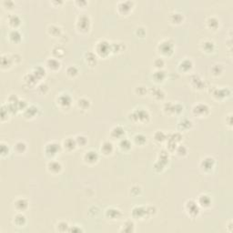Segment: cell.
<instances>
[{
	"label": "cell",
	"mask_w": 233,
	"mask_h": 233,
	"mask_svg": "<svg viewBox=\"0 0 233 233\" xmlns=\"http://www.w3.org/2000/svg\"><path fill=\"white\" fill-rule=\"evenodd\" d=\"M57 102L63 107H67L71 103V98L67 95H63V96L59 97V98L57 99Z\"/></svg>",
	"instance_id": "ba28073f"
},
{
	"label": "cell",
	"mask_w": 233,
	"mask_h": 233,
	"mask_svg": "<svg viewBox=\"0 0 233 233\" xmlns=\"http://www.w3.org/2000/svg\"><path fill=\"white\" fill-rule=\"evenodd\" d=\"M15 149H16L18 152H24L26 150V144L22 141H18L15 144Z\"/></svg>",
	"instance_id": "d6986e66"
},
{
	"label": "cell",
	"mask_w": 233,
	"mask_h": 233,
	"mask_svg": "<svg viewBox=\"0 0 233 233\" xmlns=\"http://www.w3.org/2000/svg\"><path fill=\"white\" fill-rule=\"evenodd\" d=\"M76 145H77L76 140H74L73 138H67V139L64 141V146H65V148L67 149L68 150H71V149H74Z\"/></svg>",
	"instance_id": "8fae6325"
},
{
	"label": "cell",
	"mask_w": 233,
	"mask_h": 233,
	"mask_svg": "<svg viewBox=\"0 0 233 233\" xmlns=\"http://www.w3.org/2000/svg\"><path fill=\"white\" fill-rule=\"evenodd\" d=\"M187 210L189 212V214H191V215H194V216L199 213L197 204L194 201H192V200L188 201L187 203Z\"/></svg>",
	"instance_id": "7a4b0ae2"
},
{
	"label": "cell",
	"mask_w": 233,
	"mask_h": 233,
	"mask_svg": "<svg viewBox=\"0 0 233 233\" xmlns=\"http://www.w3.org/2000/svg\"><path fill=\"white\" fill-rule=\"evenodd\" d=\"M67 74L69 76H72V77H75L77 74H78V68L75 67V66H71L67 68Z\"/></svg>",
	"instance_id": "7402d4cb"
},
{
	"label": "cell",
	"mask_w": 233,
	"mask_h": 233,
	"mask_svg": "<svg viewBox=\"0 0 233 233\" xmlns=\"http://www.w3.org/2000/svg\"><path fill=\"white\" fill-rule=\"evenodd\" d=\"M199 202L201 206H204V207H209L210 204V199L208 196L206 195H202L199 197Z\"/></svg>",
	"instance_id": "5bb4252c"
},
{
	"label": "cell",
	"mask_w": 233,
	"mask_h": 233,
	"mask_svg": "<svg viewBox=\"0 0 233 233\" xmlns=\"http://www.w3.org/2000/svg\"><path fill=\"white\" fill-rule=\"evenodd\" d=\"M113 150V145L111 142L109 141H106L103 143L101 147V151L103 152L105 155H108V154H110Z\"/></svg>",
	"instance_id": "8992f818"
},
{
	"label": "cell",
	"mask_w": 233,
	"mask_h": 233,
	"mask_svg": "<svg viewBox=\"0 0 233 233\" xmlns=\"http://www.w3.org/2000/svg\"><path fill=\"white\" fill-rule=\"evenodd\" d=\"M48 169L52 172H58L61 169V165L56 161H51L48 163Z\"/></svg>",
	"instance_id": "7c38bea8"
},
{
	"label": "cell",
	"mask_w": 233,
	"mask_h": 233,
	"mask_svg": "<svg viewBox=\"0 0 233 233\" xmlns=\"http://www.w3.org/2000/svg\"><path fill=\"white\" fill-rule=\"evenodd\" d=\"M134 228V224L133 222H131V221H127L124 225H123V229L124 231H127V232H130V231H133Z\"/></svg>",
	"instance_id": "44dd1931"
},
{
	"label": "cell",
	"mask_w": 233,
	"mask_h": 233,
	"mask_svg": "<svg viewBox=\"0 0 233 233\" xmlns=\"http://www.w3.org/2000/svg\"><path fill=\"white\" fill-rule=\"evenodd\" d=\"M180 66L182 67V68H183V67H187L188 69H189V68L191 67V61L188 60V62H187V65H185V64H184V62H182V63L180 64Z\"/></svg>",
	"instance_id": "484cf974"
},
{
	"label": "cell",
	"mask_w": 233,
	"mask_h": 233,
	"mask_svg": "<svg viewBox=\"0 0 233 233\" xmlns=\"http://www.w3.org/2000/svg\"><path fill=\"white\" fill-rule=\"evenodd\" d=\"M78 24L80 25V28L81 29H87V27H89L87 26H89V18H87L86 17H81Z\"/></svg>",
	"instance_id": "ac0fdd59"
},
{
	"label": "cell",
	"mask_w": 233,
	"mask_h": 233,
	"mask_svg": "<svg viewBox=\"0 0 233 233\" xmlns=\"http://www.w3.org/2000/svg\"><path fill=\"white\" fill-rule=\"evenodd\" d=\"M193 111L195 114H199V115H205L206 112H209V108L207 105H203V104H199L196 105L193 108Z\"/></svg>",
	"instance_id": "277c9868"
},
{
	"label": "cell",
	"mask_w": 233,
	"mask_h": 233,
	"mask_svg": "<svg viewBox=\"0 0 233 233\" xmlns=\"http://www.w3.org/2000/svg\"><path fill=\"white\" fill-rule=\"evenodd\" d=\"M8 21H9V24L13 26H16L17 25L19 24L20 20H19V18L16 15H11V16L8 17Z\"/></svg>",
	"instance_id": "e0dca14e"
},
{
	"label": "cell",
	"mask_w": 233,
	"mask_h": 233,
	"mask_svg": "<svg viewBox=\"0 0 233 233\" xmlns=\"http://www.w3.org/2000/svg\"><path fill=\"white\" fill-rule=\"evenodd\" d=\"M121 212L119 210H116V209H109L107 210V216L112 220H118L121 217Z\"/></svg>",
	"instance_id": "3957f363"
},
{
	"label": "cell",
	"mask_w": 233,
	"mask_h": 233,
	"mask_svg": "<svg viewBox=\"0 0 233 233\" xmlns=\"http://www.w3.org/2000/svg\"><path fill=\"white\" fill-rule=\"evenodd\" d=\"M9 38L13 42H18L21 39V35L18 30H13L9 34Z\"/></svg>",
	"instance_id": "9a60e30c"
},
{
	"label": "cell",
	"mask_w": 233,
	"mask_h": 233,
	"mask_svg": "<svg viewBox=\"0 0 233 233\" xmlns=\"http://www.w3.org/2000/svg\"><path fill=\"white\" fill-rule=\"evenodd\" d=\"M48 67L51 69H57L60 67V63L58 62L56 59H53V58H51V59L48 60Z\"/></svg>",
	"instance_id": "2e32d148"
},
{
	"label": "cell",
	"mask_w": 233,
	"mask_h": 233,
	"mask_svg": "<svg viewBox=\"0 0 233 233\" xmlns=\"http://www.w3.org/2000/svg\"><path fill=\"white\" fill-rule=\"evenodd\" d=\"M214 164V159L211 158H207L205 159H203V161L201 162V167L205 169H212Z\"/></svg>",
	"instance_id": "9c48e42d"
},
{
	"label": "cell",
	"mask_w": 233,
	"mask_h": 233,
	"mask_svg": "<svg viewBox=\"0 0 233 233\" xmlns=\"http://www.w3.org/2000/svg\"><path fill=\"white\" fill-rule=\"evenodd\" d=\"M58 148H59V145H57L56 143H49L48 145H47L46 151L48 153H51L52 155H55L57 152Z\"/></svg>",
	"instance_id": "30bf717a"
},
{
	"label": "cell",
	"mask_w": 233,
	"mask_h": 233,
	"mask_svg": "<svg viewBox=\"0 0 233 233\" xmlns=\"http://www.w3.org/2000/svg\"><path fill=\"white\" fill-rule=\"evenodd\" d=\"M124 129L121 127H115L112 131H111V135L113 137H116V138H119L120 136H122L124 134Z\"/></svg>",
	"instance_id": "4fadbf2b"
},
{
	"label": "cell",
	"mask_w": 233,
	"mask_h": 233,
	"mask_svg": "<svg viewBox=\"0 0 233 233\" xmlns=\"http://www.w3.org/2000/svg\"><path fill=\"white\" fill-rule=\"evenodd\" d=\"M76 143L80 145V146H83L86 143V138L83 136H78L77 138H76Z\"/></svg>",
	"instance_id": "cb8c5ba5"
},
{
	"label": "cell",
	"mask_w": 233,
	"mask_h": 233,
	"mask_svg": "<svg viewBox=\"0 0 233 233\" xmlns=\"http://www.w3.org/2000/svg\"><path fill=\"white\" fill-rule=\"evenodd\" d=\"M162 47H165V48H162V49H160L161 50V52H163L164 54H167V51L169 52H172V45L171 44H169L168 41H165V42H162L161 44H160Z\"/></svg>",
	"instance_id": "ffe728a7"
},
{
	"label": "cell",
	"mask_w": 233,
	"mask_h": 233,
	"mask_svg": "<svg viewBox=\"0 0 233 233\" xmlns=\"http://www.w3.org/2000/svg\"><path fill=\"white\" fill-rule=\"evenodd\" d=\"M14 222L18 227H21V226L25 225V223H26V217L22 213H18L14 218Z\"/></svg>",
	"instance_id": "52a82bcc"
},
{
	"label": "cell",
	"mask_w": 233,
	"mask_h": 233,
	"mask_svg": "<svg viewBox=\"0 0 233 233\" xmlns=\"http://www.w3.org/2000/svg\"><path fill=\"white\" fill-rule=\"evenodd\" d=\"M84 158H85V160H86L87 162L93 163V162H95L96 160L97 159V152L90 150V151L86 152V153L85 154V157H84Z\"/></svg>",
	"instance_id": "5b68a950"
},
{
	"label": "cell",
	"mask_w": 233,
	"mask_h": 233,
	"mask_svg": "<svg viewBox=\"0 0 233 233\" xmlns=\"http://www.w3.org/2000/svg\"><path fill=\"white\" fill-rule=\"evenodd\" d=\"M119 146H120V148H121V149H126V148H127V149H129V148H130V143H129L128 140H127V139H123V140H121Z\"/></svg>",
	"instance_id": "d4e9b609"
},
{
	"label": "cell",
	"mask_w": 233,
	"mask_h": 233,
	"mask_svg": "<svg viewBox=\"0 0 233 233\" xmlns=\"http://www.w3.org/2000/svg\"><path fill=\"white\" fill-rule=\"evenodd\" d=\"M60 228H63V231H66V230H67L68 224L67 222H65V221H61V222H59L56 225V229L58 231H62V229Z\"/></svg>",
	"instance_id": "603a6c76"
},
{
	"label": "cell",
	"mask_w": 233,
	"mask_h": 233,
	"mask_svg": "<svg viewBox=\"0 0 233 233\" xmlns=\"http://www.w3.org/2000/svg\"><path fill=\"white\" fill-rule=\"evenodd\" d=\"M15 208L18 210V212L24 211L27 208V201L25 199H18L15 202Z\"/></svg>",
	"instance_id": "6da1fadb"
}]
</instances>
